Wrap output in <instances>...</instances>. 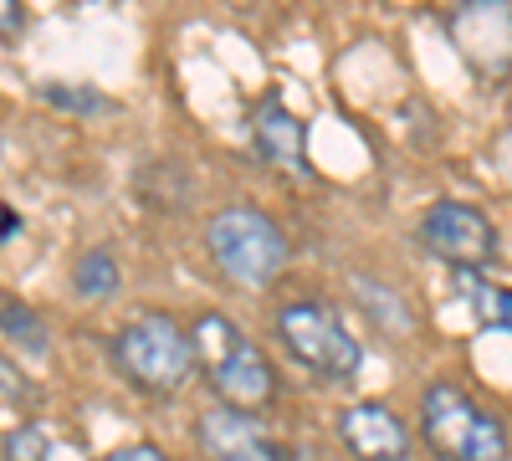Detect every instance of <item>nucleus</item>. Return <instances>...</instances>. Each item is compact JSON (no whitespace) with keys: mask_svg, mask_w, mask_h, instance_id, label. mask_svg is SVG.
<instances>
[{"mask_svg":"<svg viewBox=\"0 0 512 461\" xmlns=\"http://www.w3.org/2000/svg\"><path fill=\"white\" fill-rule=\"evenodd\" d=\"M461 292H466V303L477 308V318H482L487 328H502V333H512V292H507V287H497V282H482L477 272H461Z\"/></svg>","mask_w":512,"mask_h":461,"instance_id":"nucleus-13","label":"nucleus"},{"mask_svg":"<svg viewBox=\"0 0 512 461\" xmlns=\"http://www.w3.org/2000/svg\"><path fill=\"white\" fill-rule=\"evenodd\" d=\"M16 231H21V216L11 211V205H6V200H0V246H6V241H11Z\"/></svg>","mask_w":512,"mask_h":461,"instance_id":"nucleus-18","label":"nucleus"},{"mask_svg":"<svg viewBox=\"0 0 512 461\" xmlns=\"http://www.w3.org/2000/svg\"><path fill=\"white\" fill-rule=\"evenodd\" d=\"M118 282H123V272H118V257L108 246H88L77 257V267H72V287H77V298H88V303L113 298Z\"/></svg>","mask_w":512,"mask_h":461,"instance_id":"nucleus-12","label":"nucleus"},{"mask_svg":"<svg viewBox=\"0 0 512 461\" xmlns=\"http://www.w3.org/2000/svg\"><path fill=\"white\" fill-rule=\"evenodd\" d=\"M0 333H6L11 344H21L31 359H47V349H52V333L41 323V313L26 308L21 298H11V292H0Z\"/></svg>","mask_w":512,"mask_h":461,"instance_id":"nucleus-11","label":"nucleus"},{"mask_svg":"<svg viewBox=\"0 0 512 461\" xmlns=\"http://www.w3.org/2000/svg\"><path fill=\"white\" fill-rule=\"evenodd\" d=\"M113 369L144 395H175L195 374V344L190 328L169 313H139L118 328L113 339Z\"/></svg>","mask_w":512,"mask_h":461,"instance_id":"nucleus-4","label":"nucleus"},{"mask_svg":"<svg viewBox=\"0 0 512 461\" xmlns=\"http://www.w3.org/2000/svg\"><path fill=\"white\" fill-rule=\"evenodd\" d=\"M195 441L210 461H282V446L267 436V426L231 405H205L195 415Z\"/></svg>","mask_w":512,"mask_h":461,"instance_id":"nucleus-8","label":"nucleus"},{"mask_svg":"<svg viewBox=\"0 0 512 461\" xmlns=\"http://www.w3.org/2000/svg\"><path fill=\"white\" fill-rule=\"evenodd\" d=\"M420 246L431 251L436 262L456 267V272H477L497 257V226L466 200H436L425 205V216L415 226Z\"/></svg>","mask_w":512,"mask_h":461,"instance_id":"nucleus-6","label":"nucleus"},{"mask_svg":"<svg viewBox=\"0 0 512 461\" xmlns=\"http://www.w3.org/2000/svg\"><path fill=\"white\" fill-rule=\"evenodd\" d=\"M103 461H169L154 441H128V446H113Z\"/></svg>","mask_w":512,"mask_h":461,"instance_id":"nucleus-16","label":"nucleus"},{"mask_svg":"<svg viewBox=\"0 0 512 461\" xmlns=\"http://www.w3.org/2000/svg\"><path fill=\"white\" fill-rule=\"evenodd\" d=\"M420 441L436 461H512L507 421L456 380H431L420 390Z\"/></svg>","mask_w":512,"mask_h":461,"instance_id":"nucleus-1","label":"nucleus"},{"mask_svg":"<svg viewBox=\"0 0 512 461\" xmlns=\"http://www.w3.org/2000/svg\"><path fill=\"white\" fill-rule=\"evenodd\" d=\"M57 456H62V441L47 426H36V421L16 426L6 436V446H0V461H57Z\"/></svg>","mask_w":512,"mask_h":461,"instance_id":"nucleus-15","label":"nucleus"},{"mask_svg":"<svg viewBox=\"0 0 512 461\" xmlns=\"http://www.w3.org/2000/svg\"><path fill=\"white\" fill-rule=\"evenodd\" d=\"M236 6H246V0H236Z\"/></svg>","mask_w":512,"mask_h":461,"instance_id":"nucleus-19","label":"nucleus"},{"mask_svg":"<svg viewBox=\"0 0 512 461\" xmlns=\"http://www.w3.org/2000/svg\"><path fill=\"white\" fill-rule=\"evenodd\" d=\"M251 144L272 170L303 175L308 170V123L287 108V98L267 93L251 103Z\"/></svg>","mask_w":512,"mask_h":461,"instance_id":"nucleus-10","label":"nucleus"},{"mask_svg":"<svg viewBox=\"0 0 512 461\" xmlns=\"http://www.w3.org/2000/svg\"><path fill=\"white\" fill-rule=\"evenodd\" d=\"M277 339L318 380H354L364 364V344L349 333V323L328 303H313V298H297V303L277 308Z\"/></svg>","mask_w":512,"mask_h":461,"instance_id":"nucleus-5","label":"nucleus"},{"mask_svg":"<svg viewBox=\"0 0 512 461\" xmlns=\"http://www.w3.org/2000/svg\"><path fill=\"white\" fill-rule=\"evenodd\" d=\"M205 251H210V262L241 287H272L292 262L287 231L262 211V205H221V211L205 221Z\"/></svg>","mask_w":512,"mask_h":461,"instance_id":"nucleus-3","label":"nucleus"},{"mask_svg":"<svg viewBox=\"0 0 512 461\" xmlns=\"http://www.w3.org/2000/svg\"><path fill=\"white\" fill-rule=\"evenodd\" d=\"M338 441L349 446L354 461H405L410 456V426L384 400L349 405L338 415Z\"/></svg>","mask_w":512,"mask_h":461,"instance_id":"nucleus-9","label":"nucleus"},{"mask_svg":"<svg viewBox=\"0 0 512 461\" xmlns=\"http://www.w3.org/2000/svg\"><path fill=\"white\" fill-rule=\"evenodd\" d=\"M446 36L477 77L512 72V0H456L446 16Z\"/></svg>","mask_w":512,"mask_h":461,"instance_id":"nucleus-7","label":"nucleus"},{"mask_svg":"<svg viewBox=\"0 0 512 461\" xmlns=\"http://www.w3.org/2000/svg\"><path fill=\"white\" fill-rule=\"evenodd\" d=\"M354 292H359V303L379 318V328L384 333H395V339H400V333H410V308L395 298V292L390 287H384V282H369V277H354Z\"/></svg>","mask_w":512,"mask_h":461,"instance_id":"nucleus-14","label":"nucleus"},{"mask_svg":"<svg viewBox=\"0 0 512 461\" xmlns=\"http://www.w3.org/2000/svg\"><path fill=\"white\" fill-rule=\"evenodd\" d=\"M190 344H195V369H205V380H210V390L221 395V405L262 415L277 400L272 359L256 349L226 313H216V308L200 313L195 328H190Z\"/></svg>","mask_w":512,"mask_h":461,"instance_id":"nucleus-2","label":"nucleus"},{"mask_svg":"<svg viewBox=\"0 0 512 461\" xmlns=\"http://www.w3.org/2000/svg\"><path fill=\"white\" fill-rule=\"evenodd\" d=\"M21 26H26L21 0H0V36H21Z\"/></svg>","mask_w":512,"mask_h":461,"instance_id":"nucleus-17","label":"nucleus"}]
</instances>
